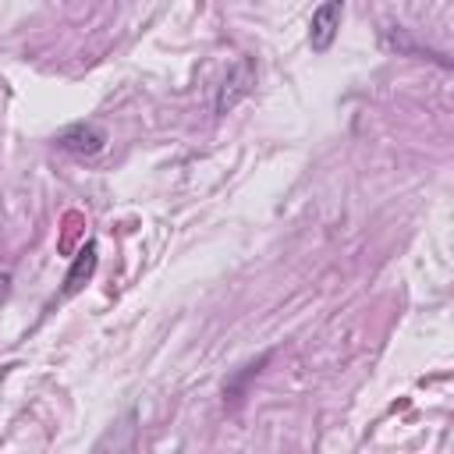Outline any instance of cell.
Listing matches in <instances>:
<instances>
[{
	"label": "cell",
	"instance_id": "277c9868",
	"mask_svg": "<svg viewBox=\"0 0 454 454\" xmlns=\"http://www.w3.org/2000/svg\"><path fill=\"white\" fill-rule=\"evenodd\" d=\"M92 273H96V241H89V245L74 255V262H71V270H67V277H64V294H78Z\"/></svg>",
	"mask_w": 454,
	"mask_h": 454
},
{
	"label": "cell",
	"instance_id": "7a4b0ae2",
	"mask_svg": "<svg viewBox=\"0 0 454 454\" xmlns=\"http://www.w3.org/2000/svg\"><path fill=\"white\" fill-rule=\"evenodd\" d=\"M57 145L64 153H71V156H96L106 145V131L99 124H92V121H78V124H67L57 135Z\"/></svg>",
	"mask_w": 454,
	"mask_h": 454
},
{
	"label": "cell",
	"instance_id": "6da1fadb",
	"mask_svg": "<svg viewBox=\"0 0 454 454\" xmlns=\"http://www.w3.org/2000/svg\"><path fill=\"white\" fill-rule=\"evenodd\" d=\"M252 85H255V60H252V57H238V60L231 64V71L223 74V82H220L216 114L234 110V106L252 92Z\"/></svg>",
	"mask_w": 454,
	"mask_h": 454
},
{
	"label": "cell",
	"instance_id": "3957f363",
	"mask_svg": "<svg viewBox=\"0 0 454 454\" xmlns=\"http://www.w3.org/2000/svg\"><path fill=\"white\" fill-rule=\"evenodd\" d=\"M340 14H344V0H323V4L312 11V21H309V46H312L316 53L330 50V43L337 39Z\"/></svg>",
	"mask_w": 454,
	"mask_h": 454
}]
</instances>
